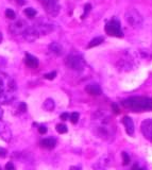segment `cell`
Instances as JSON below:
<instances>
[{
    "label": "cell",
    "instance_id": "obj_1",
    "mask_svg": "<svg viewBox=\"0 0 152 170\" xmlns=\"http://www.w3.org/2000/svg\"><path fill=\"white\" fill-rule=\"evenodd\" d=\"M16 84L14 80L4 72L0 71V103H8L15 98Z\"/></svg>",
    "mask_w": 152,
    "mask_h": 170
},
{
    "label": "cell",
    "instance_id": "obj_2",
    "mask_svg": "<svg viewBox=\"0 0 152 170\" xmlns=\"http://www.w3.org/2000/svg\"><path fill=\"white\" fill-rule=\"evenodd\" d=\"M122 105L134 112L142 111H152V99L143 97H133L122 101Z\"/></svg>",
    "mask_w": 152,
    "mask_h": 170
},
{
    "label": "cell",
    "instance_id": "obj_3",
    "mask_svg": "<svg viewBox=\"0 0 152 170\" xmlns=\"http://www.w3.org/2000/svg\"><path fill=\"white\" fill-rule=\"evenodd\" d=\"M126 20L133 28H140L143 26V17L136 10L131 9L126 13Z\"/></svg>",
    "mask_w": 152,
    "mask_h": 170
},
{
    "label": "cell",
    "instance_id": "obj_4",
    "mask_svg": "<svg viewBox=\"0 0 152 170\" xmlns=\"http://www.w3.org/2000/svg\"><path fill=\"white\" fill-rule=\"evenodd\" d=\"M38 1L44 7L48 15L54 17L60 12V5H58V0H38Z\"/></svg>",
    "mask_w": 152,
    "mask_h": 170
},
{
    "label": "cell",
    "instance_id": "obj_5",
    "mask_svg": "<svg viewBox=\"0 0 152 170\" xmlns=\"http://www.w3.org/2000/svg\"><path fill=\"white\" fill-rule=\"evenodd\" d=\"M66 65L70 69L73 70H82L84 68V61L82 59V56L78 54H70L66 59Z\"/></svg>",
    "mask_w": 152,
    "mask_h": 170
},
{
    "label": "cell",
    "instance_id": "obj_6",
    "mask_svg": "<svg viewBox=\"0 0 152 170\" xmlns=\"http://www.w3.org/2000/svg\"><path fill=\"white\" fill-rule=\"evenodd\" d=\"M105 32L110 36H116V37H122V33L120 23L118 20H111L105 25Z\"/></svg>",
    "mask_w": 152,
    "mask_h": 170
},
{
    "label": "cell",
    "instance_id": "obj_7",
    "mask_svg": "<svg viewBox=\"0 0 152 170\" xmlns=\"http://www.w3.org/2000/svg\"><path fill=\"white\" fill-rule=\"evenodd\" d=\"M28 27H29V25L26 23V21L18 20V21H16V23L11 25L10 30L13 34H15V35H18V34L23 35V32L27 30V28H28Z\"/></svg>",
    "mask_w": 152,
    "mask_h": 170
},
{
    "label": "cell",
    "instance_id": "obj_8",
    "mask_svg": "<svg viewBox=\"0 0 152 170\" xmlns=\"http://www.w3.org/2000/svg\"><path fill=\"white\" fill-rule=\"evenodd\" d=\"M143 135L147 138L149 142H152V119H146L142 122L140 126Z\"/></svg>",
    "mask_w": 152,
    "mask_h": 170
},
{
    "label": "cell",
    "instance_id": "obj_9",
    "mask_svg": "<svg viewBox=\"0 0 152 170\" xmlns=\"http://www.w3.org/2000/svg\"><path fill=\"white\" fill-rule=\"evenodd\" d=\"M0 137L5 142H9V140H11V137H12L11 130L2 120H0Z\"/></svg>",
    "mask_w": 152,
    "mask_h": 170
},
{
    "label": "cell",
    "instance_id": "obj_10",
    "mask_svg": "<svg viewBox=\"0 0 152 170\" xmlns=\"http://www.w3.org/2000/svg\"><path fill=\"white\" fill-rule=\"evenodd\" d=\"M122 123H124V128H126L127 133L132 136L134 134V123L132 121V118L129 117V116H124L122 118Z\"/></svg>",
    "mask_w": 152,
    "mask_h": 170
},
{
    "label": "cell",
    "instance_id": "obj_11",
    "mask_svg": "<svg viewBox=\"0 0 152 170\" xmlns=\"http://www.w3.org/2000/svg\"><path fill=\"white\" fill-rule=\"evenodd\" d=\"M39 144H41L42 147L45 148V149L51 150L55 147V145H57V139H55L54 137H48V138L42 139Z\"/></svg>",
    "mask_w": 152,
    "mask_h": 170
},
{
    "label": "cell",
    "instance_id": "obj_12",
    "mask_svg": "<svg viewBox=\"0 0 152 170\" xmlns=\"http://www.w3.org/2000/svg\"><path fill=\"white\" fill-rule=\"evenodd\" d=\"M26 65L30 68H36L38 66V59L33 56L30 53H26V59H25Z\"/></svg>",
    "mask_w": 152,
    "mask_h": 170
},
{
    "label": "cell",
    "instance_id": "obj_13",
    "mask_svg": "<svg viewBox=\"0 0 152 170\" xmlns=\"http://www.w3.org/2000/svg\"><path fill=\"white\" fill-rule=\"evenodd\" d=\"M85 91L87 94H89L90 96H99L102 94V90H101L100 86L97 84H89L85 87Z\"/></svg>",
    "mask_w": 152,
    "mask_h": 170
},
{
    "label": "cell",
    "instance_id": "obj_14",
    "mask_svg": "<svg viewBox=\"0 0 152 170\" xmlns=\"http://www.w3.org/2000/svg\"><path fill=\"white\" fill-rule=\"evenodd\" d=\"M49 50L57 55H61L63 53V47L58 43H51L49 45Z\"/></svg>",
    "mask_w": 152,
    "mask_h": 170
},
{
    "label": "cell",
    "instance_id": "obj_15",
    "mask_svg": "<svg viewBox=\"0 0 152 170\" xmlns=\"http://www.w3.org/2000/svg\"><path fill=\"white\" fill-rule=\"evenodd\" d=\"M103 42H104V39H103L102 36H98V37H95L94 39H92V40H90V43L89 44V46H87V47H89V48L96 47V46H98V45L102 44Z\"/></svg>",
    "mask_w": 152,
    "mask_h": 170
},
{
    "label": "cell",
    "instance_id": "obj_16",
    "mask_svg": "<svg viewBox=\"0 0 152 170\" xmlns=\"http://www.w3.org/2000/svg\"><path fill=\"white\" fill-rule=\"evenodd\" d=\"M43 107H44L45 110L48 111V112H51L54 109V101L52 100V99H47L46 101L44 102V105H43Z\"/></svg>",
    "mask_w": 152,
    "mask_h": 170
},
{
    "label": "cell",
    "instance_id": "obj_17",
    "mask_svg": "<svg viewBox=\"0 0 152 170\" xmlns=\"http://www.w3.org/2000/svg\"><path fill=\"white\" fill-rule=\"evenodd\" d=\"M25 14L27 15V17L33 18L34 16L36 15V11L34 9H32V8H27V9L25 10Z\"/></svg>",
    "mask_w": 152,
    "mask_h": 170
},
{
    "label": "cell",
    "instance_id": "obj_18",
    "mask_svg": "<svg viewBox=\"0 0 152 170\" xmlns=\"http://www.w3.org/2000/svg\"><path fill=\"white\" fill-rule=\"evenodd\" d=\"M55 129H57V131L60 134H64L67 132V126L64 125V123H58V125H57V126H55Z\"/></svg>",
    "mask_w": 152,
    "mask_h": 170
},
{
    "label": "cell",
    "instance_id": "obj_19",
    "mask_svg": "<svg viewBox=\"0 0 152 170\" xmlns=\"http://www.w3.org/2000/svg\"><path fill=\"white\" fill-rule=\"evenodd\" d=\"M122 163H124V166H127V165H129V163H130V156L129 154H128L127 152H122Z\"/></svg>",
    "mask_w": 152,
    "mask_h": 170
},
{
    "label": "cell",
    "instance_id": "obj_20",
    "mask_svg": "<svg viewBox=\"0 0 152 170\" xmlns=\"http://www.w3.org/2000/svg\"><path fill=\"white\" fill-rule=\"evenodd\" d=\"M69 117H70L71 122H73V123H77V122H78V120H79L80 115H79V113L73 112V113H71V115L69 116Z\"/></svg>",
    "mask_w": 152,
    "mask_h": 170
},
{
    "label": "cell",
    "instance_id": "obj_21",
    "mask_svg": "<svg viewBox=\"0 0 152 170\" xmlns=\"http://www.w3.org/2000/svg\"><path fill=\"white\" fill-rule=\"evenodd\" d=\"M5 16H7L8 18H10V19H14V18L16 17L15 12L11 9H8L7 11H5Z\"/></svg>",
    "mask_w": 152,
    "mask_h": 170
},
{
    "label": "cell",
    "instance_id": "obj_22",
    "mask_svg": "<svg viewBox=\"0 0 152 170\" xmlns=\"http://www.w3.org/2000/svg\"><path fill=\"white\" fill-rule=\"evenodd\" d=\"M55 77H57V72L55 71H52V72H49V74L44 75V78L47 80H53Z\"/></svg>",
    "mask_w": 152,
    "mask_h": 170
},
{
    "label": "cell",
    "instance_id": "obj_23",
    "mask_svg": "<svg viewBox=\"0 0 152 170\" xmlns=\"http://www.w3.org/2000/svg\"><path fill=\"white\" fill-rule=\"evenodd\" d=\"M18 109H19V111L21 113H25L27 111V104L25 103V102H21V103L19 104V107H18Z\"/></svg>",
    "mask_w": 152,
    "mask_h": 170
},
{
    "label": "cell",
    "instance_id": "obj_24",
    "mask_svg": "<svg viewBox=\"0 0 152 170\" xmlns=\"http://www.w3.org/2000/svg\"><path fill=\"white\" fill-rule=\"evenodd\" d=\"M112 110H113V112L115 113V114H119V107L117 103H112Z\"/></svg>",
    "mask_w": 152,
    "mask_h": 170
},
{
    "label": "cell",
    "instance_id": "obj_25",
    "mask_svg": "<svg viewBox=\"0 0 152 170\" xmlns=\"http://www.w3.org/2000/svg\"><path fill=\"white\" fill-rule=\"evenodd\" d=\"M38 132H39V134H46L47 133V128L45 126H41L38 128Z\"/></svg>",
    "mask_w": 152,
    "mask_h": 170
},
{
    "label": "cell",
    "instance_id": "obj_26",
    "mask_svg": "<svg viewBox=\"0 0 152 170\" xmlns=\"http://www.w3.org/2000/svg\"><path fill=\"white\" fill-rule=\"evenodd\" d=\"M5 170H15L14 165H13L12 163H8L7 165H5Z\"/></svg>",
    "mask_w": 152,
    "mask_h": 170
},
{
    "label": "cell",
    "instance_id": "obj_27",
    "mask_svg": "<svg viewBox=\"0 0 152 170\" xmlns=\"http://www.w3.org/2000/svg\"><path fill=\"white\" fill-rule=\"evenodd\" d=\"M0 156H1V157H5V156H7V150L1 147H0Z\"/></svg>",
    "mask_w": 152,
    "mask_h": 170
},
{
    "label": "cell",
    "instance_id": "obj_28",
    "mask_svg": "<svg viewBox=\"0 0 152 170\" xmlns=\"http://www.w3.org/2000/svg\"><path fill=\"white\" fill-rule=\"evenodd\" d=\"M131 170H145V169H144L143 167H140V166L136 163V164H134V165H133V167H132V169H131Z\"/></svg>",
    "mask_w": 152,
    "mask_h": 170
},
{
    "label": "cell",
    "instance_id": "obj_29",
    "mask_svg": "<svg viewBox=\"0 0 152 170\" xmlns=\"http://www.w3.org/2000/svg\"><path fill=\"white\" fill-rule=\"evenodd\" d=\"M84 9H85V10H84V11H85V13H86V14H87V13H89V11H90V9H92V5H90V4H89V3H87V4H85ZM85 13H84L83 15H85ZM83 15H82V16H83Z\"/></svg>",
    "mask_w": 152,
    "mask_h": 170
},
{
    "label": "cell",
    "instance_id": "obj_30",
    "mask_svg": "<svg viewBox=\"0 0 152 170\" xmlns=\"http://www.w3.org/2000/svg\"><path fill=\"white\" fill-rule=\"evenodd\" d=\"M60 117H61V119H62V120H67L69 118V114H68V113H63Z\"/></svg>",
    "mask_w": 152,
    "mask_h": 170
},
{
    "label": "cell",
    "instance_id": "obj_31",
    "mask_svg": "<svg viewBox=\"0 0 152 170\" xmlns=\"http://www.w3.org/2000/svg\"><path fill=\"white\" fill-rule=\"evenodd\" d=\"M15 1L17 2V3L19 4V5H23V4L26 3V0H15Z\"/></svg>",
    "mask_w": 152,
    "mask_h": 170
},
{
    "label": "cell",
    "instance_id": "obj_32",
    "mask_svg": "<svg viewBox=\"0 0 152 170\" xmlns=\"http://www.w3.org/2000/svg\"><path fill=\"white\" fill-rule=\"evenodd\" d=\"M2 116H3V111H2L1 107H0V120L2 119Z\"/></svg>",
    "mask_w": 152,
    "mask_h": 170
},
{
    "label": "cell",
    "instance_id": "obj_33",
    "mask_svg": "<svg viewBox=\"0 0 152 170\" xmlns=\"http://www.w3.org/2000/svg\"><path fill=\"white\" fill-rule=\"evenodd\" d=\"M70 170H81V169H80L79 167H71Z\"/></svg>",
    "mask_w": 152,
    "mask_h": 170
},
{
    "label": "cell",
    "instance_id": "obj_34",
    "mask_svg": "<svg viewBox=\"0 0 152 170\" xmlns=\"http://www.w3.org/2000/svg\"><path fill=\"white\" fill-rule=\"evenodd\" d=\"M1 42H2V34L0 33V43H1Z\"/></svg>",
    "mask_w": 152,
    "mask_h": 170
},
{
    "label": "cell",
    "instance_id": "obj_35",
    "mask_svg": "<svg viewBox=\"0 0 152 170\" xmlns=\"http://www.w3.org/2000/svg\"><path fill=\"white\" fill-rule=\"evenodd\" d=\"M0 170H2V169H1V167H0Z\"/></svg>",
    "mask_w": 152,
    "mask_h": 170
}]
</instances>
